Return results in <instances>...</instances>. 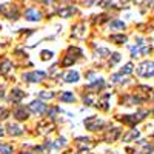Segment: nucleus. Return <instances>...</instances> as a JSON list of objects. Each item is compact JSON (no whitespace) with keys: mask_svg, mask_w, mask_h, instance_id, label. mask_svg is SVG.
<instances>
[{"mask_svg":"<svg viewBox=\"0 0 154 154\" xmlns=\"http://www.w3.org/2000/svg\"><path fill=\"white\" fill-rule=\"evenodd\" d=\"M53 57V53L51 51H42V60H48Z\"/></svg>","mask_w":154,"mask_h":154,"instance_id":"obj_30","label":"nucleus"},{"mask_svg":"<svg viewBox=\"0 0 154 154\" xmlns=\"http://www.w3.org/2000/svg\"><path fill=\"white\" fill-rule=\"evenodd\" d=\"M137 72L142 77H152L154 75V62H149V60L142 62L137 68Z\"/></svg>","mask_w":154,"mask_h":154,"instance_id":"obj_1","label":"nucleus"},{"mask_svg":"<svg viewBox=\"0 0 154 154\" xmlns=\"http://www.w3.org/2000/svg\"><path fill=\"white\" fill-rule=\"evenodd\" d=\"M97 54H99L100 57H106V56H109V49H106V48H99V49H97Z\"/></svg>","mask_w":154,"mask_h":154,"instance_id":"obj_26","label":"nucleus"},{"mask_svg":"<svg viewBox=\"0 0 154 154\" xmlns=\"http://www.w3.org/2000/svg\"><path fill=\"white\" fill-rule=\"evenodd\" d=\"M45 72L43 71H32V72H28V74H25L23 75V79L26 80V82H34V83H37V82H42L43 79H45Z\"/></svg>","mask_w":154,"mask_h":154,"instance_id":"obj_4","label":"nucleus"},{"mask_svg":"<svg viewBox=\"0 0 154 154\" xmlns=\"http://www.w3.org/2000/svg\"><path fill=\"white\" fill-rule=\"evenodd\" d=\"M96 97H97V96H96L94 93H89L88 96L83 97V102H85L86 105H96Z\"/></svg>","mask_w":154,"mask_h":154,"instance_id":"obj_17","label":"nucleus"},{"mask_svg":"<svg viewBox=\"0 0 154 154\" xmlns=\"http://www.w3.org/2000/svg\"><path fill=\"white\" fill-rule=\"evenodd\" d=\"M117 136H119V130H117V128H112V133L108 131V134L105 136V139L108 140V142H112V140L117 139Z\"/></svg>","mask_w":154,"mask_h":154,"instance_id":"obj_18","label":"nucleus"},{"mask_svg":"<svg viewBox=\"0 0 154 154\" xmlns=\"http://www.w3.org/2000/svg\"><path fill=\"white\" fill-rule=\"evenodd\" d=\"M133 68H134L133 63H126V65L120 69V74H131L133 72Z\"/></svg>","mask_w":154,"mask_h":154,"instance_id":"obj_23","label":"nucleus"},{"mask_svg":"<svg viewBox=\"0 0 154 154\" xmlns=\"http://www.w3.org/2000/svg\"><path fill=\"white\" fill-rule=\"evenodd\" d=\"M14 116H16V119H19V120L28 119V112H26V109H25L23 106H19V108L14 111Z\"/></svg>","mask_w":154,"mask_h":154,"instance_id":"obj_13","label":"nucleus"},{"mask_svg":"<svg viewBox=\"0 0 154 154\" xmlns=\"http://www.w3.org/2000/svg\"><path fill=\"white\" fill-rule=\"evenodd\" d=\"M65 143H66V140H65V139L62 137V139H57L56 142H54L53 145H51V146H53V148H56V149H57V148H62V146H65Z\"/></svg>","mask_w":154,"mask_h":154,"instance_id":"obj_25","label":"nucleus"},{"mask_svg":"<svg viewBox=\"0 0 154 154\" xmlns=\"http://www.w3.org/2000/svg\"><path fill=\"white\" fill-rule=\"evenodd\" d=\"M111 80H112L114 83H119V82H122V80H125V79L122 77V74H112V75H111Z\"/></svg>","mask_w":154,"mask_h":154,"instance_id":"obj_27","label":"nucleus"},{"mask_svg":"<svg viewBox=\"0 0 154 154\" xmlns=\"http://www.w3.org/2000/svg\"><path fill=\"white\" fill-rule=\"evenodd\" d=\"M136 137H139V131L137 130H131L128 134L123 136V140H125V142H130L131 139H136Z\"/></svg>","mask_w":154,"mask_h":154,"instance_id":"obj_20","label":"nucleus"},{"mask_svg":"<svg viewBox=\"0 0 154 154\" xmlns=\"http://www.w3.org/2000/svg\"><path fill=\"white\" fill-rule=\"evenodd\" d=\"M75 49H77V48H72V46L69 48L66 57L63 59V62H62V65H63V66H69V65H72V63L77 60V57H79V56H72V54L75 53Z\"/></svg>","mask_w":154,"mask_h":154,"instance_id":"obj_8","label":"nucleus"},{"mask_svg":"<svg viewBox=\"0 0 154 154\" xmlns=\"http://www.w3.org/2000/svg\"><path fill=\"white\" fill-rule=\"evenodd\" d=\"M102 125H103V120L96 117V116L85 119V126H86V130H89V131H97Z\"/></svg>","mask_w":154,"mask_h":154,"instance_id":"obj_2","label":"nucleus"},{"mask_svg":"<svg viewBox=\"0 0 154 154\" xmlns=\"http://www.w3.org/2000/svg\"><path fill=\"white\" fill-rule=\"evenodd\" d=\"M12 68V63L9 62V60H2V63H0V72H2V74H6L9 69Z\"/></svg>","mask_w":154,"mask_h":154,"instance_id":"obj_16","label":"nucleus"},{"mask_svg":"<svg viewBox=\"0 0 154 154\" xmlns=\"http://www.w3.org/2000/svg\"><path fill=\"white\" fill-rule=\"evenodd\" d=\"M57 12H59L60 17L66 19V17H69V16L74 14V12H75V8H74V6H62V8H59Z\"/></svg>","mask_w":154,"mask_h":154,"instance_id":"obj_9","label":"nucleus"},{"mask_svg":"<svg viewBox=\"0 0 154 154\" xmlns=\"http://www.w3.org/2000/svg\"><path fill=\"white\" fill-rule=\"evenodd\" d=\"M12 152V146L6 145V143H0V154H11Z\"/></svg>","mask_w":154,"mask_h":154,"instance_id":"obj_21","label":"nucleus"},{"mask_svg":"<svg viewBox=\"0 0 154 154\" xmlns=\"http://www.w3.org/2000/svg\"><path fill=\"white\" fill-rule=\"evenodd\" d=\"M85 26L83 25H75V26L72 28V34L75 35V37H79V38H83L85 35H86V32H85Z\"/></svg>","mask_w":154,"mask_h":154,"instance_id":"obj_12","label":"nucleus"},{"mask_svg":"<svg viewBox=\"0 0 154 154\" xmlns=\"http://www.w3.org/2000/svg\"><path fill=\"white\" fill-rule=\"evenodd\" d=\"M105 86V82L102 80V79H99L97 82H94V83H91V85H88V88H96V89H102Z\"/></svg>","mask_w":154,"mask_h":154,"instance_id":"obj_22","label":"nucleus"},{"mask_svg":"<svg viewBox=\"0 0 154 154\" xmlns=\"http://www.w3.org/2000/svg\"><path fill=\"white\" fill-rule=\"evenodd\" d=\"M0 12L2 14H5L8 19H12V20H16L17 19V6L14 5H0Z\"/></svg>","mask_w":154,"mask_h":154,"instance_id":"obj_3","label":"nucleus"},{"mask_svg":"<svg viewBox=\"0 0 154 154\" xmlns=\"http://www.w3.org/2000/svg\"><path fill=\"white\" fill-rule=\"evenodd\" d=\"M119 60H120V54L114 53V54H112V59L109 60V65H111V66H112V65H116V63H117Z\"/></svg>","mask_w":154,"mask_h":154,"instance_id":"obj_28","label":"nucleus"},{"mask_svg":"<svg viewBox=\"0 0 154 154\" xmlns=\"http://www.w3.org/2000/svg\"><path fill=\"white\" fill-rule=\"evenodd\" d=\"M23 97H25V93H22L20 89H12L11 91V102L12 103H19Z\"/></svg>","mask_w":154,"mask_h":154,"instance_id":"obj_11","label":"nucleus"},{"mask_svg":"<svg viewBox=\"0 0 154 154\" xmlns=\"http://www.w3.org/2000/svg\"><path fill=\"white\" fill-rule=\"evenodd\" d=\"M8 130H9L8 133H9L11 136H19V134L23 133V130H22L19 125H16V123H9V125H8Z\"/></svg>","mask_w":154,"mask_h":154,"instance_id":"obj_14","label":"nucleus"},{"mask_svg":"<svg viewBox=\"0 0 154 154\" xmlns=\"http://www.w3.org/2000/svg\"><path fill=\"white\" fill-rule=\"evenodd\" d=\"M63 79H65L66 83H75L79 80V72L77 71H68L65 75H63Z\"/></svg>","mask_w":154,"mask_h":154,"instance_id":"obj_10","label":"nucleus"},{"mask_svg":"<svg viewBox=\"0 0 154 154\" xmlns=\"http://www.w3.org/2000/svg\"><path fill=\"white\" fill-rule=\"evenodd\" d=\"M60 99H62V102H74V100H75L74 94H72V93H69V91H66V93H62Z\"/></svg>","mask_w":154,"mask_h":154,"instance_id":"obj_19","label":"nucleus"},{"mask_svg":"<svg viewBox=\"0 0 154 154\" xmlns=\"http://www.w3.org/2000/svg\"><path fill=\"white\" fill-rule=\"evenodd\" d=\"M111 40L112 42H117L119 45H122V43L126 42V37L125 35H111Z\"/></svg>","mask_w":154,"mask_h":154,"instance_id":"obj_24","label":"nucleus"},{"mask_svg":"<svg viewBox=\"0 0 154 154\" xmlns=\"http://www.w3.org/2000/svg\"><path fill=\"white\" fill-rule=\"evenodd\" d=\"M29 109L32 112H35V114H43L46 111V105L43 103V102H40V100H34V102H31Z\"/></svg>","mask_w":154,"mask_h":154,"instance_id":"obj_7","label":"nucleus"},{"mask_svg":"<svg viewBox=\"0 0 154 154\" xmlns=\"http://www.w3.org/2000/svg\"><path fill=\"white\" fill-rule=\"evenodd\" d=\"M25 17H26V20H29V22H37V20L42 19V14L37 8H28L26 11H25Z\"/></svg>","mask_w":154,"mask_h":154,"instance_id":"obj_6","label":"nucleus"},{"mask_svg":"<svg viewBox=\"0 0 154 154\" xmlns=\"http://www.w3.org/2000/svg\"><path fill=\"white\" fill-rule=\"evenodd\" d=\"M146 114H148L146 111H140L137 116H136V114H134V116H123L120 120H122L123 123H128V125H136L139 120H142V119H143L142 116H146Z\"/></svg>","mask_w":154,"mask_h":154,"instance_id":"obj_5","label":"nucleus"},{"mask_svg":"<svg viewBox=\"0 0 154 154\" xmlns=\"http://www.w3.org/2000/svg\"><path fill=\"white\" fill-rule=\"evenodd\" d=\"M5 133H3V130H2V126H0V136H3Z\"/></svg>","mask_w":154,"mask_h":154,"instance_id":"obj_31","label":"nucleus"},{"mask_svg":"<svg viewBox=\"0 0 154 154\" xmlns=\"http://www.w3.org/2000/svg\"><path fill=\"white\" fill-rule=\"evenodd\" d=\"M125 28V23L122 20H112L109 23V29L111 31H119V29H123Z\"/></svg>","mask_w":154,"mask_h":154,"instance_id":"obj_15","label":"nucleus"},{"mask_svg":"<svg viewBox=\"0 0 154 154\" xmlns=\"http://www.w3.org/2000/svg\"><path fill=\"white\" fill-rule=\"evenodd\" d=\"M38 97H42V99H53V97H54V93H46V91H42L40 94H38Z\"/></svg>","mask_w":154,"mask_h":154,"instance_id":"obj_29","label":"nucleus"}]
</instances>
